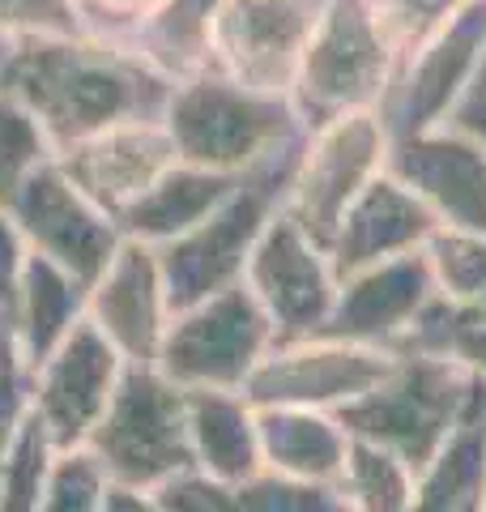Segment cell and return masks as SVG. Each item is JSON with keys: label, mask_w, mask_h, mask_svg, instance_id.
<instances>
[{"label": "cell", "mask_w": 486, "mask_h": 512, "mask_svg": "<svg viewBox=\"0 0 486 512\" xmlns=\"http://www.w3.org/2000/svg\"><path fill=\"white\" fill-rule=\"evenodd\" d=\"M384 133L367 111H346L307 128L282 210L329 252L354 197L376 180Z\"/></svg>", "instance_id": "cell-7"}, {"label": "cell", "mask_w": 486, "mask_h": 512, "mask_svg": "<svg viewBox=\"0 0 486 512\" xmlns=\"http://www.w3.org/2000/svg\"><path fill=\"white\" fill-rule=\"evenodd\" d=\"M0 56H5V43H0Z\"/></svg>", "instance_id": "cell-40"}, {"label": "cell", "mask_w": 486, "mask_h": 512, "mask_svg": "<svg viewBox=\"0 0 486 512\" xmlns=\"http://www.w3.org/2000/svg\"><path fill=\"white\" fill-rule=\"evenodd\" d=\"M171 295L158 248L124 239L116 256L86 282V320L116 346L124 363H154L171 325Z\"/></svg>", "instance_id": "cell-14"}, {"label": "cell", "mask_w": 486, "mask_h": 512, "mask_svg": "<svg viewBox=\"0 0 486 512\" xmlns=\"http://www.w3.org/2000/svg\"><path fill=\"white\" fill-rule=\"evenodd\" d=\"M26 261H30V244L22 227L13 222V214L0 205V316L9 312L13 295H18V282L26 274Z\"/></svg>", "instance_id": "cell-34"}, {"label": "cell", "mask_w": 486, "mask_h": 512, "mask_svg": "<svg viewBox=\"0 0 486 512\" xmlns=\"http://www.w3.org/2000/svg\"><path fill=\"white\" fill-rule=\"evenodd\" d=\"M435 218L423 201L414 197L401 180H371L354 205L346 210L342 227H337L333 244H329V265L337 282L371 269L380 261L414 252L418 244H427L435 231Z\"/></svg>", "instance_id": "cell-18"}, {"label": "cell", "mask_w": 486, "mask_h": 512, "mask_svg": "<svg viewBox=\"0 0 486 512\" xmlns=\"http://www.w3.org/2000/svg\"><path fill=\"white\" fill-rule=\"evenodd\" d=\"M47 163H56V146L30 107L0 90V205L18 197V188Z\"/></svg>", "instance_id": "cell-25"}, {"label": "cell", "mask_w": 486, "mask_h": 512, "mask_svg": "<svg viewBox=\"0 0 486 512\" xmlns=\"http://www.w3.org/2000/svg\"><path fill=\"white\" fill-rule=\"evenodd\" d=\"M303 137L273 150L256 167H248L235 180L231 197L214 214L197 222L188 235H180L175 244L158 248L171 308H188V303L209 299L226 291V286L243 282V269H248L256 239L269 227V218L286 205V188H290V175H295Z\"/></svg>", "instance_id": "cell-4"}, {"label": "cell", "mask_w": 486, "mask_h": 512, "mask_svg": "<svg viewBox=\"0 0 486 512\" xmlns=\"http://www.w3.org/2000/svg\"><path fill=\"white\" fill-rule=\"evenodd\" d=\"M435 295V278L427 252H405L393 261H380L337 282L333 312L324 320V338L384 346L410 329V320L423 312V303Z\"/></svg>", "instance_id": "cell-16"}, {"label": "cell", "mask_w": 486, "mask_h": 512, "mask_svg": "<svg viewBox=\"0 0 486 512\" xmlns=\"http://www.w3.org/2000/svg\"><path fill=\"white\" fill-rule=\"evenodd\" d=\"M457 124H461V133L486 141V64H482L478 82L469 86V94H465V103L457 111Z\"/></svg>", "instance_id": "cell-35"}, {"label": "cell", "mask_w": 486, "mask_h": 512, "mask_svg": "<svg viewBox=\"0 0 486 512\" xmlns=\"http://www.w3.org/2000/svg\"><path fill=\"white\" fill-rule=\"evenodd\" d=\"M278 342V329L243 282L171 312L158 346V372L180 389H248L252 372Z\"/></svg>", "instance_id": "cell-6"}, {"label": "cell", "mask_w": 486, "mask_h": 512, "mask_svg": "<svg viewBox=\"0 0 486 512\" xmlns=\"http://www.w3.org/2000/svg\"><path fill=\"white\" fill-rule=\"evenodd\" d=\"M162 124H167L180 163L226 175H243L273 150L307 133L290 99L235 86L218 69L175 82Z\"/></svg>", "instance_id": "cell-3"}, {"label": "cell", "mask_w": 486, "mask_h": 512, "mask_svg": "<svg viewBox=\"0 0 486 512\" xmlns=\"http://www.w3.org/2000/svg\"><path fill=\"white\" fill-rule=\"evenodd\" d=\"M231 512H350V504L329 483H299L261 470L231 487Z\"/></svg>", "instance_id": "cell-28"}, {"label": "cell", "mask_w": 486, "mask_h": 512, "mask_svg": "<svg viewBox=\"0 0 486 512\" xmlns=\"http://www.w3.org/2000/svg\"><path fill=\"white\" fill-rule=\"evenodd\" d=\"M235 180L239 175L175 163L150 192H141L116 222H120L124 239H137V244H150V248H167L180 235H188L197 222H205L214 214L218 205L231 197Z\"/></svg>", "instance_id": "cell-22"}, {"label": "cell", "mask_w": 486, "mask_h": 512, "mask_svg": "<svg viewBox=\"0 0 486 512\" xmlns=\"http://www.w3.org/2000/svg\"><path fill=\"white\" fill-rule=\"evenodd\" d=\"M218 5L222 0H162L128 43L171 82L197 77L209 69V30Z\"/></svg>", "instance_id": "cell-23"}, {"label": "cell", "mask_w": 486, "mask_h": 512, "mask_svg": "<svg viewBox=\"0 0 486 512\" xmlns=\"http://www.w3.org/2000/svg\"><path fill=\"white\" fill-rule=\"evenodd\" d=\"M414 483L418 474L397 453L350 436L346 470L337 478V491L346 495L350 512H410Z\"/></svg>", "instance_id": "cell-24"}, {"label": "cell", "mask_w": 486, "mask_h": 512, "mask_svg": "<svg viewBox=\"0 0 486 512\" xmlns=\"http://www.w3.org/2000/svg\"><path fill=\"white\" fill-rule=\"evenodd\" d=\"M162 512H231V487L201 474L197 466L154 487Z\"/></svg>", "instance_id": "cell-33"}, {"label": "cell", "mask_w": 486, "mask_h": 512, "mask_svg": "<svg viewBox=\"0 0 486 512\" xmlns=\"http://www.w3.org/2000/svg\"><path fill=\"white\" fill-rule=\"evenodd\" d=\"M316 18L312 0H222L209 30V69L256 94L290 99Z\"/></svg>", "instance_id": "cell-9"}, {"label": "cell", "mask_w": 486, "mask_h": 512, "mask_svg": "<svg viewBox=\"0 0 486 512\" xmlns=\"http://www.w3.org/2000/svg\"><path fill=\"white\" fill-rule=\"evenodd\" d=\"M486 406V380L444 355H397L376 389L337 410L354 440L397 453L414 474Z\"/></svg>", "instance_id": "cell-2"}, {"label": "cell", "mask_w": 486, "mask_h": 512, "mask_svg": "<svg viewBox=\"0 0 486 512\" xmlns=\"http://www.w3.org/2000/svg\"><path fill=\"white\" fill-rule=\"evenodd\" d=\"M435 291L452 303H474L486 295V235L474 231H440L435 227L431 239L423 244Z\"/></svg>", "instance_id": "cell-27"}, {"label": "cell", "mask_w": 486, "mask_h": 512, "mask_svg": "<svg viewBox=\"0 0 486 512\" xmlns=\"http://www.w3.org/2000/svg\"><path fill=\"white\" fill-rule=\"evenodd\" d=\"M86 35L77 18V0H0V43Z\"/></svg>", "instance_id": "cell-30"}, {"label": "cell", "mask_w": 486, "mask_h": 512, "mask_svg": "<svg viewBox=\"0 0 486 512\" xmlns=\"http://www.w3.org/2000/svg\"><path fill=\"white\" fill-rule=\"evenodd\" d=\"M474 308H478V312H482V316H486V295H482V299H478V303H474Z\"/></svg>", "instance_id": "cell-37"}, {"label": "cell", "mask_w": 486, "mask_h": 512, "mask_svg": "<svg viewBox=\"0 0 486 512\" xmlns=\"http://www.w3.org/2000/svg\"><path fill=\"white\" fill-rule=\"evenodd\" d=\"M81 320H86V282L73 278L69 269L52 265L47 256L30 252L18 295H13L9 312L0 316V329H5L9 346L18 350V359L35 367L69 338Z\"/></svg>", "instance_id": "cell-19"}, {"label": "cell", "mask_w": 486, "mask_h": 512, "mask_svg": "<svg viewBox=\"0 0 486 512\" xmlns=\"http://www.w3.org/2000/svg\"><path fill=\"white\" fill-rule=\"evenodd\" d=\"M482 512H486V495H482Z\"/></svg>", "instance_id": "cell-39"}, {"label": "cell", "mask_w": 486, "mask_h": 512, "mask_svg": "<svg viewBox=\"0 0 486 512\" xmlns=\"http://www.w3.org/2000/svg\"><path fill=\"white\" fill-rule=\"evenodd\" d=\"M397 355L384 346L342 342V338H295L273 342L261 367L248 380V402L256 410L265 406H303V410H329L359 402L376 384L393 372Z\"/></svg>", "instance_id": "cell-8"}, {"label": "cell", "mask_w": 486, "mask_h": 512, "mask_svg": "<svg viewBox=\"0 0 486 512\" xmlns=\"http://www.w3.org/2000/svg\"><path fill=\"white\" fill-rule=\"evenodd\" d=\"M256 427H261V461L269 474L337 487L350 453V431L337 423V414L303 406H265L256 410Z\"/></svg>", "instance_id": "cell-21"}, {"label": "cell", "mask_w": 486, "mask_h": 512, "mask_svg": "<svg viewBox=\"0 0 486 512\" xmlns=\"http://www.w3.org/2000/svg\"><path fill=\"white\" fill-rule=\"evenodd\" d=\"M56 457H60V444L30 414L18 444L9 448L5 466H0V512H35L47 491V478L56 470Z\"/></svg>", "instance_id": "cell-26"}, {"label": "cell", "mask_w": 486, "mask_h": 512, "mask_svg": "<svg viewBox=\"0 0 486 512\" xmlns=\"http://www.w3.org/2000/svg\"><path fill=\"white\" fill-rule=\"evenodd\" d=\"M103 512H162L158 495L145 491V487H124V483H111L107 487V500Z\"/></svg>", "instance_id": "cell-36"}, {"label": "cell", "mask_w": 486, "mask_h": 512, "mask_svg": "<svg viewBox=\"0 0 486 512\" xmlns=\"http://www.w3.org/2000/svg\"><path fill=\"white\" fill-rule=\"evenodd\" d=\"M393 175L452 231L486 235V150L461 137H405Z\"/></svg>", "instance_id": "cell-17"}, {"label": "cell", "mask_w": 486, "mask_h": 512, "mask_svg": "<svg viewBox=\"0 0 486 512\" xmlns=\"http://www.w3.org/2000/svg\"><path fill=\"white\" fill-rule=\"evenodd\" d=\"M158 5L162 0H77V18L86 35L128 43Z\"/></svg>", "instance_id": "cell-32"}, {"label": "cell", "mask_w": 486, "mask_h": 512, "mask_svg": "<svg viewBox=\"0 0 486 512\" xmlns=\"http://www.w3.org/2000/svg\"><path fill=\"white\" fill-rule=\"evenodd\" d=\"M56 158L69 171V180L111 218H120L141 192H150L162 175L180 163L162 120L111 124L86 141H73Z\"/></svg>", "instance_id": "cell-15"}, {"label": "cell", "mask_w": 486, "mask_h": 512, "mask_svg": "<svg viewBox=\"0 0 486 512\" xmlns=\"http://www.w3.org/2000/svg\"><path fill=\"white\" fill-rule=\"evenodd\" d=\"M86 453L111 483L154 491L167 478L192 470L188 389L158 372V363H128L111 393Z\"/></svg>", "instance_id": "cell-5"}, {"label": "cell", "mask_w": 486, "mask_h": 512, "mask_svg": "<svg viewBox=\"0 0 486 512\" xmlns=\"http://www.w3.org/2000/svg\"><path fill=\"white\" fill-rule=\"evenodd\" d=\"M384 52L376 30L354 5H333L324 18H316L312 39L303 47L295 86H290V107L303 128H316L333 116L359 111L371 94L380 90Z\"/></svg>", "instance_id": "cell-12"}, {"label": "cell", "mask_w": 486, "mask_h": 512, "mask_svg": "<svg viewBox=\"0 0 486 512\" xmlns=\"http://www.w3.org/2000/svg\"><path fill=\"white\" fill-rule=\"evenodd\" d=\"M243 286L256 295L278 329V342L316 338L337 299V274L312 235L286 210L269 218L243 269Z\"/></svg>", "instance_id": "cell-10"}, {"label": "cell", "mask_w": 486, "mask_h": 512, "mask_svg": "<svg viewBox=\"0 0 486 512\" xmlns=\"http://www.w3.org/2000/svg\"><path fill=\"white\" fill-rule=\"evenodd\" d=\"M124 367L116 346L90 320H81L52 355L30 367V414L60 448H86Z\"/></svg>", "instance_id": "cell-13"}, {"label": "cell", "mask_w": 486, "mask_h": 512, "mask_svg": "<svg viewBox=\"0 0 486 512\" xmlns=\"http://www.w3.org/2000/svg\"><path fill=\"white\" fill-rule=\"evenodd\" d=\"M0 350H5V329H0Z\"/></svg>", "instance_id": "cell-38"}, {"label": "cell", "mask_w": 486, "mask_h": 512, "mask_svg": "<svg viewBox=\"0 0 486 512\" xmlns=\"http://www.w3.org/2000/svg\"><path fill=\"white\" fill-rule=\"evenodd\" d=\"M171 86L133 43L99 35L22 39L0 56V90L35 111L56 154L111 124L162 120Z\"/></svg>", "instance_id": "cell-1"}, {"label": "cell", "mask_w": 486, "mask_h": 512, "mask_svg": "<svg viewBox=\"0 0 486 512\" xmlns=\"http://www.w3.org/2000/svg\"><path fill=\"white\" fill-rule=\"evenodd\" d=\"M5 210L22 227L30 252L47 256L52 265L69 269L81 282H90L124 244L120 222L107 210H99V205L69 180L60 158L30 175Z\"/></svg>", "instance_id": "cell-11"}, {"label": "cell", "mask_w": 486, "mask_h": 512, "mask_svg": "<svg viewBox=\"0 0 486 512\" xmlns=\"http://www.w3.org/2000/svg\"><path fill=\"white\" fill-rule=\"evenodd\" d=\"M111 478L86 448H60L56 470L47 478V491L35 512H103Z\"/></svg>", "instance_id": "cell-29"}, {"label": "cell", "mask_w": 486, "mask_h": 512, "mask_svg": "<svg viewBox=\"0 0 486 512\" xmlns=\"http://www.w3.org/2000/svg\"><path fill=\"white\" fill-rule=\"evenodd\" d=\"M188 440H192V466L226 487H239L252 474L265 470L261 427H256V406L248 402V393L192 389L188 393Z\"/></svg>", "instance_id": "cell-20"}, {"label": "cell", "mask_w": 486, "mask_h": 512, "mask_svg": "<svg viewBox=\"0 0 486 512\" xmlns=\"http://www.w3.org/2000/svg\"><path fill=\"white\" fill-rule=\"evenodd\" d=\"M26 419H30V367L5 338V350H0V466H5L9 448L18 444Z\"/></svg>", "instance_id": "cell-31"}]
</instances>
